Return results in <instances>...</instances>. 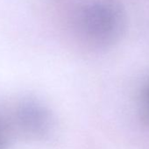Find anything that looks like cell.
Wrapping results in <instances>:
<instances>
[{
  "mask_svg": "<svg viewBox=\"0 0 149 149\" xmlns=\"http://www.w3.org/2000/svg\"><path fill=\"white\" fill-rule=\"evenodd\" d=\"M124 24L123 11L114 0H93L81 14L84 34L99 46L115 42L122 33Z\"/></svg>",
  "mask_w": 149,
  "mask_h": 149,
  "instance_id": "cell-1",
  "label": "cell"
},
{
  "mask_svg": "<svg viewBox=\"0 0 149 149\" xmlns=\"http://www.w3.org/2000/svg\"><path fill=\"white\" fill-rule=\"evenodd\" d=\"M148 101H149V93H148Z\"/></svg>",
  "mask_w": 149,
  "mask_h": 149,
  "instance_id": "cell-2",
  "label": "cell"
}]
</instances>
